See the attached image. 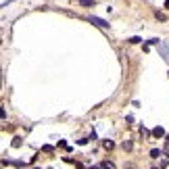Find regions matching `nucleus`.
I'll use <instances>...</instances> for the list:
<instances>
[{"label": "nucleus", "instance_id": "f03ea898", "mask_svg": "<svg viewBox=\"0 0 169 169\" xmlns=\"http://www.w3.org/2000/svg\"><path fill=\"white\" fill-rule=\"evenodd\" d=\"M159 52H161L163 61H167V63H169V48L165 46V44H159Z\"/></svg>", "mask_w": 169, "mask_h": 169}, {"label": "nucleus", "instance_id": "9b49d317", "mask_svg": "<svg viewBox=\"0 0 169 169\" xmlns=\"http://www.w3.org/2000/svg\"><path fill=\"white\" fill-rule=\"evenodd\" d=\"M125 169H136V165H134V163H127V165H125Z\"/></svg>", "mask_w": 169, "mask_h": 169}, {"label": "nucleus", "instance_id": "ddd939ff", "mask_svg": "<svg viewBox=\"0 0 169 169\" xmlns=\"http://www.w3.org/2000/svg\"><path fill=\"white\" fill-rule=\"evenodd\" d=\"M165 138H167V142H169V134H167V136H165Z\"/></svg>", "mask_w": 169, "mask_h": 169}, {"label": "nucleus", "instance_id": "f8f14e48", "mask_svg": "<svg viewBox=\"0 0 169 169\" xmlns=\"http://www.w3.org/2000/svg\"><path fill=\"white\" fill-rule=\"evenodd\" d=\"M90 169H100V167H90Z\"/></svg>", "mask_w": 169, "mask_h": 169}, {"label": "nucleus", "instance_id": "9d476101", "mask_svg": "<svg viewBox=\"0 0 169 169\" xmlns=\"http://www.w3.org/2000/svg\"><path fill=\"white\" fill-rule=\"evenodd\" d=\"M163 153H165V155L169 157V142H167V144H165V148H163Z\"/></svg>", "mask_w": 169, "mask_h": 169}, {"label": "nucleus", "instance_id": "4468645a", "mask_svg": "<svg viewBox=\"0 0 169 169\" xmlns=\"http://www.w3.org/2000/svg\"><path fill=\"white\" fill-rule=\"evenodd\" d=\"M153 169H157V167H153Z\"/></svg>", "mask_w": 169, "mask_h": 169}, {"label": "nucleus", "instance_id": "2eb2a0df", "mask_svg": "<svg viewBox=\"0 0 169 169\" xmlns=\"http://www.w3.org/2000/svg\"><path fill=\"white\" fill-rule=\"evenodd\" d=\"M167 75H169V73H167Z\"/></svg>", "mask_w": 169, "mask_h": 169}, {"label": "nucleus", "instance_id": "7ed1b4c3", "mask_svg": "<svg viewBox=\"0 0 169 169\" xmlns=\"http://www.w3.org/2000/svg\"><path fill=\"white\" fill-rule=\"evenodd\" d=\"M153 136H155V138H163V136H165V129H163V127H155V129H153Z\"/></svg>", "mask_w": 169, "mask_h": 169}, {"label": "nucleus", "instance_id": "20e7f679", "mask_svg": "<svg viewBox=\"0 0 169 169\" xmlns=\"http://www.w3.org/2000/svg\"><path fill=\"white\" fill-rule=\"evenodd\" d=\"M161 155H163V150H161V148H153V150H150V157H153V159H159Z\"/></svg>", "mask_w": 169, "mask_h": 169}, {"label": "nucleus", "instance_id": "1a4fd4ad", "mask_svg": "<svg viewBox=\"0 0 169 169\" xmlns=\"http://www.w3.org/2000/svg\"><path fill=\"white\" fill-rule=\"evenodd\" d=\"M129 42H132V44H138V42H142V38H138V35H134V38H132Z\"/></svg>", "mask_w": 169, "mask_h": 169}, {"label": "nucleus", "instance_id": "f257e3e1", "mask_svg": "<svg viewBox=\"0 0 169 169\" xmlns=\"http://www.w3.org/2000/svg\"><path fill=\"white\" fill-rule=\"evenodd\" d=\"M88 21H90V23H94V25H98V27H109V23H106L104 19H100V17H90Z\"/></svg>", "mask_w": 169, "mask_h": 169}, {"label": "nucleus", "instance_id": "423d86ee", "mask_svg": "<svg viewBox=\"0 0 169 169\" xmlns=\"http://www.w3.org/2000/svg\"><path fill=\"white\" fill-rule=\"evenodd\" d=\"M100 169H115V165H113V163H109V161H104V163L100 165Z\"/></svg>", "mask_w": 169, "mask_h": 169}, {"label": "nucleus", "instance_id": "6e6552de", "mask_svg": "<svg viewBox=\"0 0 169 169\" xmlns=\"http://www.w3.org/2000/svg\"><path fill=\"white\" fill-rule=\"evenodd\" d=\"M123 148H125V150H132V142L125 140V142H123Z\"/></svg>", "mask_w": 169, "mask_h": 169}, {"label": "nucleus", "instance_id": "0eeeda50", "mask_svg": "<svg viewBox=\"0 0 169 169\" xmlns=\"http://www.w3.org/2000/svg\"><path fill=\"white\" fill-rule=\"evenodd\" d=\"M113 146H115V144H113V142H111V140H104V148H106V150H111Z\"/></svg>", "mask_w": 169, "mask_h": 169}, {"label": "nucleus", "instance_id": "39448f33", "mask_svg": "<svg viewBox=\"0 0 169 169\" xmlns=\"http://www.w3.org/2000/svg\"><path fill=\"white\" fill-rule=\"evenodd\" d=\"M82 6H94V0H79Z\"/></svg>", "mask_w": 169, "mask_h": 169}]
</instances>
